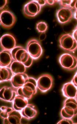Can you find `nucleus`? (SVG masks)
Masks as SVG:
<instances>
[{
  "instance_id": "obj_16",
  "label": "nucleus",
  "mask_w": 77,
  "mask_h": 124,
  "mask_svg": "<svg viewBox=\"0 0 77 124\" xmlns=\"http://www.w3.org/2000/svg\"><path fill=\"white\" fill-rule=\"evenodd\" d=\"M20 112L22 117L28 120L32 119L35 117L38 112L35 106L29 103Z\"/></svg>"
},
{
  "instance_id": "obj_30",
  "label": "nucleus",
  "mask_w": 77,
  "mask_h": 124,
  "mask_svg": "<svg viewBox=\"0 0 77 124\" xmlns=\"http://www.w3.org/2000/svg\"><path fill=\"white\" fill-rule=\"evenodd\" d=\"M74 17H75V18L77 20V10H76L75 13H74Z\"/></svg>"
},
{
  "instance_id": "obj_29",
  "label": "nucleus",
  "mask_w": 77,
  "mask_h": 124,
  "mask_svg": "<svg viewBox=\"0 0 77 124\" xmlns=\"http://www.w3.org/2000/svg\"><path fill=\"white\" fill-rule=\"evenodd\" d=\"M37 1L41 7L44 6L46 3V0H37Z\"/></svg>"
},
{
  "instance_id": "obj_19",
  "label": "nucleus",
  "mask_w": 77,
  "mask_h": 124,
  "mask_svg": "<svg viewBox=\"0 0 77 124\" xmlns=\"http://www.w3.org/2000/svg\"><path fill=\"white\" fill-rule=\"evenodd\" d=\"M0 82L11 81L14 75L10 68L8 67H0Z\"/></svg>"
},
{
  "instance_id": "obj_11",
  "label": "nucleus",
  "mask_w": 77,
  "mask_h": 124,
  "mask_svg": "<svg viewBox=\"0 0 77 124\" xmlns=\"http://www.w3.org/2000/svg\"><path fill=\"white\" fill-rule=\"evenodd\" d=\"M1 48L3 50L11 51L16 46V41L13 35L10 34H5L0 39Z\"/></svg>"
},
{
  "instance_id": "obj_24",
  "label": "nucleus",
  "mask_w": 77,
  "mask_h": 124,
  "mask_svg": "<svg viewBox=\"0 0 77 124\" xmlns=\"http://www.w3.org/2000/svg\"><path fill=\"white\" fill-rule=\"evenodd\" d=\"M7 0H1L0 1V10L4 8L7 3Z\"/></svg>"
},
{
  "instance_id": "obj_1",
  "label": "nucleus",
  "mask_w": 77,
  "mask_h": 124,
  "mask_svg": "<svg viewBox=\"0 0 77 124\" xmlns=\"http://www.w3.org/2000/svg\"><path fill=\"white\" fill-rule=\"evenodd\" d=\"M0 116L4 124H19L21 123L22 117L21 112L13 108L2 106L0 108Z\"/></svg>"
},
{
  "instance_id": "obj_7",
  "label": "nucleus",
  "mask_w": 77,
  "mask_h": 124,
  "mask_svg": "<svg viewBox=\"0 0 77 124\" xmlns=\"http://www.w3.org/2000/svg\"><path fill=\"white\" fill-rule=\"evenodd\" d=\"M59 61L62 67L72 71L77 67V58L69 53H64L59 57Z\"/></svg>"
},
{
  "instance_id": "obj_14",
  "label": "nucleus",
  "mask_w": 77,
  "mask_h": 124,
  "mask_svg": "<svg viewBox=\"0 0 77 124\" xmlns=\"http://www.w3.org/2000/svg\"><path fill=\"white\" fill-rule=\"evenodd\" d=\"M29 78L25 73L14 74L10 81L12 86L17 89L22 87L28 81Z\"/></svg>"
},
{
  "instance_id": "obj_2",
  "label": "nucleus",
  "mask_w": 77,
  "mask_h": 124,
  "mask_svg": "<svg viewBox=\"0 0 77 124\" xmlns=\"http://www.w3.org/2000/svg\"><path fill=\"white\" fill-rule=\"evenodd\" d=\"M11 53L13 60L21 62L26 68L29 67L32 65L33 58L31 57L27 50L22 46H15L11 50Z\"/></svg>"
},
{
  "instance_id": "obj_8",
  "label": "nucleus",
  "mask_w": 77,
  "mask_h": 124,
  "mask_svg": "<svg viewBox=\"0 0 77 124\" xmlns=\"http://www.w3.org/2000/svg\"><path fill=\"white\" fill-rule=\"evenodd\" d=\"M37 83L38 89L43 93H45L52 88L53 79L50 75L44 74L39 77Z\"/></svg>"
},
{
  "instance_id": "obj_28",
  "label": "nucleus",
  "mask_w": 77,
  "mask_h": 124,
  "mask_svg": "<svg viewBox=\"0 0 77 124\" xmlns=\"http://www.w3.org/2000/svg\"><path fill=\"white\" fill-rule=\"evenodd\" d=\"M59 2V1L57 0H46V3L50 5H54L56 2Z\"/></svg>"
},
{
  "instance_id": "obj_26",
  "label": "nucleus",
  "mask_w": 77,
  "mask_h": 124,
  "mask_svg": "<svg viewBox=\"0 0 77 124\" xmlns=\"http://www.w3.org/2000/svg\"><path fill=\"white\" fill-rule=\"evenodd\" d=\"M46 37V35L45 33H43L40 34V35L39 39L40 41H42L45 39Z\"/></svg>"
},
{
  "instance_id": "obj_23",
  "label": "nucleus",
  "mask_w": 77,
  "mask_h": 124,
  "mask_svg": "<svg viewBox=\"0 0 77 124\" xmlns=\"http://www.w3.org/2000/svg\"><path fill=\"white\" fill-rule=\"evenodd\" d=\"M73 124V120L72 119L67 118H63L60 121H59L57 124Z\"/></svg>"
},
{
  "instance_id": "obj_9",
  "label": "nucleus",
  "mask_w": 77,
  "mask_h": 124,
  "mask_svg": "<svg viewBox=\"0 0 77 124\" xmlns=\"http://www.w3.org/2000/svg\"><path fill=\"white\" fill-rule=\"evenodd\" d=\"M15 16L13 13L8 10H3L0 14V25L5 29L12 28L16 22Z\"/></svg>"
},
{
  "instance_id": "obj_10",
  "label": "nucleus",
  "mask_w": 77,
  "mask_h": 124,
  "mask_svg": "<svg viewBox=\"0 0 77 124\" xmlns=\"http://www.w3.org/2000/svg\"><path fill=\"white\" fill-rule=\"evenodd\" d=\"M41 6L37 0H33L29 1L24 6L23 13L26 16L34 17L41 11Z\"/></svg>"
},
{
  "instance_id": "obj_27",
  "label": "nucleus",
  "mask_w": 77,
  "mask_h": 124,
  "mask_svg": "<svg viewBox=\"0 0 77 124\" xmlns=\"http://www.w3.org/2000/svg\"><path fill=\"white\" fill-rule=\"evenodd\" d=\"M72 36L76 41L77 42V26L74 30V31L73 33Z\"/></svg>"
},
{
  "instance_id": "obj_25",
  "label": "nucleus",
  "mask_w": 77,
  "mask_h": 124,
  "mask_svg": "<svg viewBox=\"0 0 77 124\" xmlns=\"http://www.w3.org/2000/svg\"><path fill=\"white\" fill-rule=\"evenodd\" d=\"M72 82L73 83V84L76 87H77V71L76 73L75 74L73 77V78L72 79Z\"/></svg>"
},
{
  "instance_id": "obj_20",
  "label": "nucleus",
  "mask_w": 77,
  "mask_h": 124,
  "mask_svg": "<svg viewBox=\"0 0 77 124\" xmlns=\"http://www.w3.org/2000/svg\"><path fill=\"white\" fill-rule=\"evenodd\" d=\"M10 68L14 74L24 73L26 70V67L23 63L16 61H13Z\"/></svg>"
},
{
  "instance_id": "obj_4",
  "label": "nucleus",
  "mask_w": 77,
  "mask_h": 124,
  "mask_svg": "<svg viewBox=\"0 0 77 124\" xmlns=\"http://www.w3.org/2000/svg\"><path fill=\"white\" fill-rule=\"evenodd\" d=\"M37 89V80L32 77H29L26 83L22 87L17 89V94L30 100L36 94Z\"/></svg>"
},
{
  "instance_id": "obj_12",
  "label": "nucleus",
  "mask_w": 77,
  "mask_h": 124,
  "mask_svg": "<svg viewBox=\"0 0 77 124\" xmlns=\"http://www.w3.org/2000/svg\"><path fill=\"white\" fill-rule=\"evenodd\" d=\"M0 98L7 102H13L17 94V90L13 87L4 86L0 90Z\"/></svg>"
},
{
  "instance_id": "obj_6",
  "label": "nucleus",
  "mask_w": 77,
  "mask_h": 124,
  "mask_svg": "<svg viewBox=\"0 0 77 124\" xmlns=\"http://www.w3.org/2000/svg\"><path fill=\"white\" fill-rule=\"evenodd\" d=\"M26 50L33 60H38L42 55V48L39 41L36 39L29 40L26 45Z\"/></svg>"
},
{
  "instance_id": "obj_3",
  "label": "nucleus",
  "mask_w": 77,
  "mask_h": 124,
  "mask_svg": "<svg viewBox=\"0 0 77 124\" xmlns=\"http://www.w3.org/2000/svg\"><path fill=\"white\" fill-rule=\"evenodd\" d=\"M60 115L62 118L70 119L77 115V98H67L64 101Z\"/></svg>"
},
{
  "instance_id": "obj_5",
  "label": "nucleus",
  "mask_w": 77,
  "mask_h": 124,
  "mask_svg": "<svg viewBox=\"0 0 77 124\" xmlns=\"http://www.w3.org/2000/svg\"><path fill=\"white\" fill-rule=\"evenodd\" d=\"M59 46L65 50L73 52L77 48V42L70 34L61 35L59 38Z\"/></svg>"
},
{
  "instance_id": "obj_13",
  "label": "nucleus",
  "mask_w": 77,
  "mask_h": 124,
  "mask_svg": "<svg viewBox=\"0 0 77 124\" xmlns=\"http://www.w3.org/2000/svg\"><path fill=\"white\" fill-rule=\"evenodd\" d=\"M56 16L59 23L66 24L72 19L73 17V13L70 8H62L57 10Z\"/></svg>"
},
{
  "instance_id": "obj_18",
  "label": "nucleus",
  "mask_w": 77,
  "mask_h": 124,
  "mask_svg": "<svg viewBox=\"0 0 77 124\" xmlns=\"http://www.w3.org/2000/svg\"><path fill=\"white\" fill-rule=\"evenodd\" d=\"M0 67H9L13 61L11 51L3 50L0 53Z\"/></svg>"
},
{
  "instance_id": "obj_17",
  "label": "nucleus",
  "mask_w": 77,
  "mask_h": 124,
  "mask_svg": "<svg viewBox=\"0 0 77 124\" xmlns=\"http://www.w3.org/2000/svg\"><path fill=\"white\" fill-rule=\"evenodd\" d=\"M13 102V108L14 109L21 112L28 104V100L21 95H17Z\"/></svg>"
},
{
  "instance_id": "obj_15",
  "label": "nucleus",
  "mask_w": 77,
  "mask_h": 124,
  "mask_svg": "<svg viewBox=\"0 0 77 124\" xmlns=\"http://www.w3.org/2000/svg\"><path fill=\"white\" fill-rule=\"evenodd\" d=\"M62 92L64 97L67 98H77V87L71 82H67L63 85Z\"/></svg>"
},
{
  "instance_id": "obj_22",
  "label": "nucleus",
  "mask_w": 77,
  "mask_h": 124,
  "mask_svg": "<svg viewBox=\"0 0 77 124\" xmlns=\"http://www.w3.org/2000/svg\"><path fill=\"white\" fill-rule=\"evenodd\" d=\"M72 1V0H59V2L63 8H70Z\"/></svg>"
},
{
  "instance_id": "obj_21",
  "label": "nucleus",
  "mask_w": 77,
  "mask_h": 124,
  "mask_svg": "<svg viewBox=\"0 0 77 124\" xmlns=\"http://www.w3.org/2000/svg\"><path fill=\"white\" fill-rule=\"evenodd\" d=\"M36 29L39 33H45L48 29V25L45 22H38L36 24Z\"/></svg>"
}]
</instances>
